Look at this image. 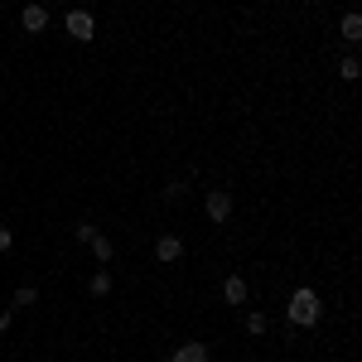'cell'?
I'll list each match as a JSON object with an SVG mask.
<instances>
[{
	"label": "cell",
	"instance_id": "13",
	"mask_svg": "<svg viewBox=\"0 0 362 362\" xmlns=\"http://www.w3.org/2000/svg\"><path fill=\"white\" fill-rule=\"evenodd\" d=\"M247 334H266V314H261V309H256V314H247Z\"/></svg>",
	"mask_w": 362,
	"mask_h": 362
},
{
	"label": "cell",
	"instance_id": "9",
	"mask_svg": "<svg viewBox=\"0 0 362 362\" xmlns=\"http://www.w3.org/2000/svg\"><path fill=\"white\" fill-rule=\"evenodd\" d=\"M358 73H362V63L353 54L343 58V63H338V78H343V83H358Z\"/></svg>",
	"mask_w": 362,
	"mask_h": 362
},
{
	"label": "cell",
	"instance_id": "2",
	"mask_svg": "<svg viewBox=\"0 0 362 362\" xmlns=\"http://www.w3.org/2000/svg\"><path fill=\"white\" fill-rule=\"evenodd\" d=\"M63 29H68V34H73V39H78V44H87V39H92V34H97V20H92V15H87V10H73V15H68V20H63Z\"/></svg>",
	"mask_w": 362,
	"mask_h": 362
},
{
	"label": "cell",
	"instance_id": "5",
	"mask_svg": "<svg viewBox=\"0 0 362 362\" xmlns=\"http://www.w3.org/2000/svg\"><path fill=\"white\" fill-rule=\"evenodd\" d=\"M20 25H25V34H44V29H49V10L29 0V5H25V15H20Z\"/></svg>",
	"mask_w": 362,
	"mask_h": 362
},
{
	"label": "cell",
	"instance_id": "1",
	"mask_svg": "<svg viewBox=\"0 0 362 362\" xmlns=\"http://www.w3.org/2000/svg\"><path fill=\"white\" fill-rule=\"evenodd\" d=\"M319 295L309 290V285H300L295 295H290V305H285V314H290V324H300V329H314L319 324Z\"/></svg>",
	"mask_w": 362,
	"mask_h": 362
},
{
	"label": "cell",
	"instance_id": "6",
	"mask_svg": "<svg viewBox=\"0 0 362 362\" xmlns=\"http://www.w3.org/2000/svg\"><path fill=\"white\" fill-rule=\"evenodd\" d=\"M179 256H184V237L165 232V237L155 242V261H179Z\"/></svg>",
	"mask_w": 362,
	"mask_h": 362
},
{
	"label": "cell",
	"instance_id": "10",
	"mask_svg": "<svg viewBox=\"0 0 362 362\" xmlns=\"http://www.w3.org/2000/svg\"><path fill=\"white\" fill-rule=\"evenodd\" d=\"M87 290H92L97 300H102V295H112V276H107V271H97V276L87 280Z\"/></svg>",
	"mask_w": 362,
	"mask_h": 362
},
{
	"label": "cell",
	"instance_id": "11",
	"mask_svg": "<svg viewBox=\"0 0 362 362\" xmlns=\"http://www.w3.org/2000/svg\"><path fill=\"white\" fill-rule=\"evenodd\" d=\"M87 247H92V256H97V261H112V242H107L102 232H97V237H92Z\"/></svg>",
	"mask_w": 362,
	"mask_h": 362
},
{
	"label": "cell",
	"instance_id": "3",
	"mask_svg": "<svg viewBox=\"0 0 362 362\" xmlns=\"http://www.w3.org/2000/svg\"><path fill=\"white\" fill-rule=\"evenodd\" d=\"M203 208H208L213 223H227V218H232V194H227V189H213V194L203 198Z\"/></svg>",
	"mask_w": 362,
	"mask_h": 362
},
{
	"label": "cell",
	"instance_id": "14",
	"mask_svg": "<svg viewBox=\"0 0 362 362\" xmlns=\"http://www.w3.org/2000/svg\"><path fill=\"white\" fill-rule=\"evenodd\" d=\"M10 242H15V237H10V227L0 223V251H10Z\"/></svg>",
	"mask_w": 362,
	"mask_h": 362
},
{
	"label": "cell",
	"instance_id": "12",
	"mask_svg": "<svg viewBox=\"0 0 362 362\" xmlns=\"http://www.w3.org/2000/svg\"><path fill=\"white\" fill-rule=\"evenodd\" d=\"M34 300H39V290H34V285H20V290H15V309L34 305Z\"/></svg>",
	"mask_w": 362,
	"mask_h": 362
},
{
	"label": "cell",
	"instance_id": "15",
	"mask_svg": "<svg viewBox=\"0 0 362 362\" xmlns=\"http://www.w3.org/2000/svg\"><path fill=\"white\" fill-rule=\"evenodd\" d=\"M34 5H44V0H34Z\"/></svg>",
	"mask_w": 362,
	"mask_h": 362
},
{
	"label": "cell",
	"instance_id": "4",
	"mask_svg": "<svg viewBox=\"0 0 362 362\" xmlns=\"http://www.w3.org/2000/svg\"><path fill=\"white\" fill-rule=\"evenodd\" d=\"M169 362H208V343L203 338H189V343H179L169 353Z\"/></svg>",
	"mask_w": 362,
	"mask_h": 362
},
{
	"label": "cell",
	"instance_id": "8",
	"mask_svg": "<svg viewBox=\"0 0 362 362\" xmlns=\"http://www.w3.org/2000/svg\"><path fill=\"white\" fill-rule=\"evenodd\" d=\"M338 34H343L348 44H362V15H358V10H348V15H343V25H338Z\"/></svg>",
	"mask_w": 362,
	"mask_h": 362
},
{
	"label": "cell",
	"instance_id": "7",
	"mask_svg": "<svg viewBox=\"0 0 362 362\" xmlns=\"http://www.w3.org/2000/svg\"><path fill=\"white\" fill-rule=\"evenodd\" d=\"M247 295H251V290H247V280H242V276H227L223 280V300H227V305H247Z\"/></svg>",
	"mask_w": 362,
	"mask_h": 362
}]
</instances>
